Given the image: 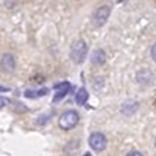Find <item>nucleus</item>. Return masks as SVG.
<instances>
[{"mask_svg":"<svg viewBox=\"0 0 156 156\" xmlns=\"http://www.w3.org/2000/svg\"><path fill=\"white\" fill-rule=\"evenodd\" d=\"M79 122V115L74 110L65 111L58 118V127L62 130H71L73 129Z\"/></svg>","mask_w":156,"mask_h":156,"instance_id":"f257e3e1","label":"nucleus"},{"mask_svg":"<svg viewBox=\"0 0 156 156\" xmlns=\"http://www.w3.org/2000/svg\"><path fill=\"white\" fill-rule=\"evenodd\" d=\"M87 52H88V46L85 41L82 39H78L72 44L69 55L74 63H82L87 57Z\"/></svg>","mask_w":156,"mask_h":156,"instance_id":"f03ea898","label":"nucleus"},{"mask_svg":"<svg viewBox=\"0 0 156 156\" xmlns=\"http://www.w3.org/2000/svg\"><path fill=\"white\" fill-rule=\"evenodd\" d=\"M106 145H107V139L106 136L100 133V132H94L90 134L89 136V146L96 151V152H101L106 149Z\"/></svg>","mask_w":156,"mask_h":156,"instance_id":"7ed1b4c3","label":"nucleus"},{"mask_svg":"<svg viewBox=\"0 0 156 156\" xmlns=\"http://www.w3.org/2000/svg\"><path fill=\"white\" fill-rule=\"evenodd\" d=\"M110 12H111V9L110 6H106V5H102L100 7H98L95 10V12L93 13V17H91V21H93V24L95 27H101L106 23L107 18L110 17Z\"/></svg>","mask_w":156,"mask_h":156,"instance_id":"20e7f679","label":"nucleus"},{"mask_svg":"<svg viewBox=\"0 0 156 156\" xmlns=\"http://www.w3.org/2000/svg\"><path fill=\"white\" fill-rule=\"evenodd\" d=\"M69 88H71V84L68 82H62V83H58L55 85V89H56V94L54 95V99L52 101L54 102H58L61 101L69 91Z\"/></svg>","mask_w":156,"mask_h":156,"instance_id":"39448f33","label":"nucleus"},{"mask_svg":"<svg viewBox=\"0 0 156 156\" xmlns=\"http://www.w3.org/2000/svg\"><path fill=\"white\" fill-rule=\"evenodd\" d=\"M0 67L6 72H12L16 67L15 57L11 54H5L1 58V61H0Z\"/></svg>","mask_w":156,"mask_h":156,"instance_id":"423d86ee","label":"nucleus"},{"mask_svg":"<svg viewBox=\"0 0 156 156\" xmlns=\"http://www.w3.org/2000/svg\"><path fill=\"white\" fill-rule=\"evenodd\" d=\"M138 107H139V104L135 100H127V101L123 102V105L121 107V111L126 116H132V115L135 113Z\"/></svg>","mask_w":156,"mask_h":156,"instance_id":"0eeeda50","label":"nucleus"},{"mask_svg":"<svg viewBox=\"0 0 156 156\" xmlns=\"http://www.w3.org/2000/svg\"><path fill=\"white\" fill-rule=\"evenodd\" d=\"M49 93L48 88H40V89H27L24 91V96L28 99H38L41 96H45Z\"/></svg>","mask_w":156,"mask_h":156,"instance_id":"6e6552de","label":"nucleus"},{"mask_svg":"<svg viewBox=\"0 0 156 156\" xmlns=\"http://www.w3.org/2000/svg\"><path fill=\"white\" fill-rule=\"evenodd\" d=\"M90 58H91V62H93L94 65H96V66H101V65H104V63L106 62V54H105L104 50L98 49V50L93 51Z\"/></svg>","mask_w":156,"mask_h":156,"instance_id":"1a4fd4ad","label":"nucleus"},{"mask_svg":"<svg viewBox=\"0 0 156 156\" xmlns=\"http://www.w3.org/2000/svg\"><path fill=\"white\" fill-rule=\"evenodd\" d=\"M88 98H89L88 91L84 88H79L77 94H76V102H77V105H79V106L84 105L88 101Z\"/></svg>","mask_w":156,"mask_h":156,"instance_id":"9d476101","label":"nucleus"},{"mask_svg":"<svg viewBox=\"0 0 156 156\" xmlns=\"http://www.w3.org/2000/svg\"><path fill=\"white\" fill-rule=\"evenodd\" d=\"M10 104V99L9 98H5V96H0V107H4L6 105Z\"/></svg>","mask_w":156,"mask_h":156,"instance_id":"9b49d317","label":"nucleus"},{"mask_svg":"<svg viewBox=\"0 0 156 156\" xmlns=\"http://www.w3.org/2000/svg\"><path fill=\"white\" fill-rule=\"evenodd\" d=\"M151 57H152V60L156 62V43L152 45V48H151Z\"/></svg>","mask_w":156,"mask_h":156,"instance_id":"f8f14e48","label":"nucleus"},{"mask_svg":"<svg viewBox=\"0 0 156 156\" xmlns=\"http://www.w3.org/2000/svg\"><path fill=\"white\" fill-rule=\"evenodd\" d=\"M127 156H143V154H140L139 151H130L127 154Z\"/></svg>","mask_w":156,"mask_h":156,"instance_id":"ddd939ff","label":"nucleus"},{"mask_svg":"<svg viewBox=\"0 0 156 156\" xmlns=\"http://www.w3.org/2000/svg\"><path fill=\"white\" fill-rule=\"evenodd\" d=\"M0 91H1V93H5V91H10V88H7V87H4V85H0Z\"/></svg>","mask_w":156,"mask_h":156,"instance_id":"4468645a","label":"nucleus"},{"mask_svg":"<svg viewBox=\"0 0 156 156\" xmlns=\"http://www.w3.org/2000/svg\"><path fill=\"white\" fill-rule=\"evenodd\" d=\"M83 156H91V154H90V152H85Z\"/></svg>","mask_w":156,"mask_h":156,"instance_id":"2eb2a0df","label":"nucleus"},{"mask_svg":"<svg viewBox=\"0 0 156 156\" xmlns=\"http://www.w3.org/2000/svg\"><path fill=\"white\" fill-rule=\"evenodd\" d=\"M155 146H156V141H155Z\"/></svg>","mask_w":156,"mask_h":156,"instance_id":"dca6fc26","label":"nucleus"}]
</instances>
